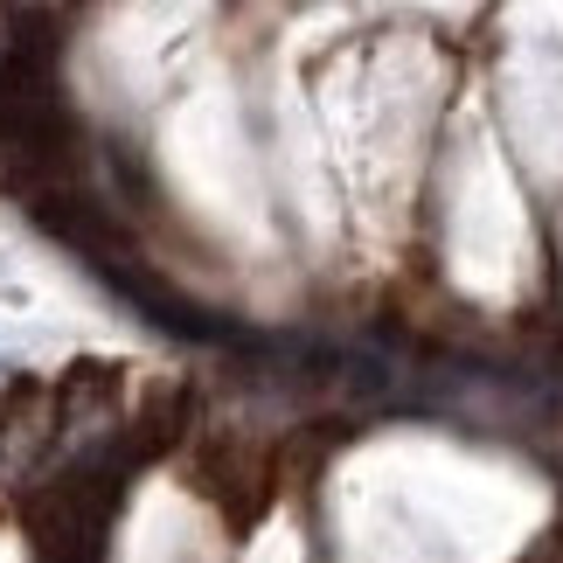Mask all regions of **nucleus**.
Listing matches in <instances>:
<instances>
[{"label": "nucleus", "instance_id": "1", "mask_svg": "<svg viewBox=\"0 0 563 563\" xmlns=\"http://www.w3.org/2000/svg\"><path fill=\"white\" fill-rule=\"evenodd\" d=\"M56 460V383L14 376L0 389V487H29Z\"/></svg>", "mask_w": 563, "mask_h": 563}]
</instances>
